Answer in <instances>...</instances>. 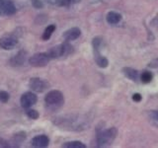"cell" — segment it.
Here are the masks:
<instances>
[{
	"label": "cell",
	"instance_id": "cell-23",
	"mask_svg": "<svg viewBox=\"0 0 158 148\" xmlns=\"http://www.w3.org/2000/svg\"><path fill=\"white\" fill-rule=\"evenodd\" d=\"M32 4H33V6L37 9H40L44 6V4L41 0H32Z\"/></svg>",
	"mask_w": 158,
	"mask_h": 148
},
{
	"label": "cell",
	"instance_id": "cell-14",
	"mask_svg": "<svg viewBox=\"0 0 158 148\" xmlns=\"http://www.w3.org/2000/svg\"><path fill=\"white\" fill-rule=\"evenodd\" d=\"M94 57H95V61L97 63V65L101 68H106L109 65V60L108 59L102 56L101 53H97V54H94Z\"/></svg>",
	"mask_w": 158,
	"mask_h": 148
},
{
	"label": "cell",
	"instance_id": "cell-3",
	"mask_svg": "<svg viewBox=\"0 0 158 148\" xmlns=\"http://www.w3.org/2000/svg\"><path fill=\"white\" fill-rule=\"evenodd\" d=\"M72 51H73L72 46L66 42V43H62L60 44H57L56 47H52V48L48 49L47 53L48 54L49 58L54 59V58H59L61 56H69Z\"/></svg>",
	"mask_w": 158,
	"mask_h": 148
},
{
	"label": "cell",
	"instance_id": "cell-21",
	"mask_svg": "<svg viewBox=\"0 0 158 148\" xmlns=\"http://www.w3.org/2000/svg\"><path fill=\"white\" fill-rule=\"evenodd\" d=\"M26 113L30 118H32V120H37V118H39V117H40L39 112L36 110H28L26 112Z\"/></svg>",
	"mask_w": 158,
	"mask_h": 148
},
{
	"label": "cell",
	"instance_id": "cell-27",
	"mask_svg": "<svg viewBox=\"0 0 158 148\" xmlns=\"http://www.w3.org/2000/svg\"><path fill=\"white\" fill-rule=\"evenodd\" d=\"M0 14H1V12H0Z\"/></svg>",
	"mask_w": 158,
	"mask_h": 148
},
{
	"label": "cell",
	"instance_id": "cell-6",
	"mask_svg": "<svg viewBox=\"0 0 158 148\" xmlns=\"http://www.w3.org/2000/svg\"><path fill=\"white\" fill-rule=\"evenodd\" d=\"M29 87L32 89L34 92H38V93H42L44 92L46 89L48 87V83L44 80L42 78L39 77H34L30 79L29 82Z\"/></svg>",
	"mask_w": 158,
	"mask_h": 148
},
{
	"label": "cell",
	"instance_id": "cell-15",
	"mask_svg": "<svg viewBox=\"0 0 158 148\" xmlns=\"http://www.w3.org/2000/svg\"><path fill=\"white\" fill-rule=\"evenodd\" d=\"M54 31H56V25H48V26L46 28V30H44L42 39L44 41H48V39L52 38Z\"/></svg>",
	"mask_w": 158,
	"mask_h": 148
},
{
	"label": "cell",
	"instance_id": "cell-19",
	"mask_svg": "<svg viewBox=\"0 0 158 148\" xmlns=\"http://www.w3.org/2000/svg\"><path fill=\"white\" fill-rule=\"evenodd\" d=\"M148 117H149V121L152 125L155 127H158V111H151L148 113Z\"/></svg>",
	"mask_w": 158,
	"mask_h": 148
},
{
	"label": "cell",
	"instance_id": "cell-9",
	"mask_svg": "<svg viewBox=\"0 0 158 148\" xmlns=\"http://www.w3.org/2000/svg\"><path fill=\"white\" fill-rule=\"evenodd\" d=\"M49 143V138L47 135H37L32 139V146L37 148H44L47 147Z\"/></svg>",
	"mask_w": 158,
	"mask_h": 148
},
{
	"label": "cell",
	"instance_id": "cell-24",
	"mask_svg": "<svg viewBox=\"0 0 158 148\" xmlns=\"http://www.w3.org/2000/svg\"><path fill=\"white\" fill-rule=\"evenodd\" d=\"M148 66H149L150 68H153V69H158V58L153 59L151 62H149Z\"/></svg>",
	"mask_w": 158,
	"mask_h": 148
},
{
	"label": "cell",
	"instance_id": "cell-20",
	"mask_svg": "<svg viewBox=\"0 0 158 148\" xmlns=\"http://www.w3.org/2000/svg\"><path fill=\"white\" fill-rule=\"evenodd\" d=\"M80 0H56V5L60 7H67L72 3H77Z\"/></svg>",
	"mask_w": 158,
	"mask_h": 148
},
{
	"label": "cell",
	"instance_id": "cell-26",
	"mask_svg": "<svg viewBox=\"0 0 158 148\" xmlns=\"http://www.w3.org/2000/svg\"><path fill=\"white\" fill-rule=\"evenodd\" d=\"M10 144H8V143L3 140V139H0V147H9Z\"/></svg>",
	"mask_w": 158,
	"mask_h": 148
},
{
	"label": "cell",
	"instance_id": "cell-7",
	"mask_svg": "<svg viewBox=\"0 0 158 148\" xmlns=\"http://www.w3.org/2000/svg\"><path fill=\"white\" fill-rule=\"evenodd\" d=\"M37 101H38V97L36 94L33 92H26L21 96L20 104H21V106L24 109H29L33 105H35V104L37 103Z\"/></svg>",
	"mask_w": 158,
	"mask_h": 148
},
{
	"label": "cell",
	"instance_id": "cell-16",
	"mask_svg": "<svg viewBox=\"0 0 158 148\" xmlns=\"http://www.w3.org/2000/svg\"><path fill=\"white\" fill-rule=\"evenodd\" d=\"M64 148H86V145L81 141H69L62 145Z\"/></svg>",
	"mask_w": 158,
	"mask_h": 148
},
{
	"label": "cell",
	"instance_id": "cell-4",
	"mask_svg": "<svg viewBox=\"0 0 158 148\" xmlns=\"http://www.w3.org/2000/svg\"><path fill=\"white\" fill-rule=\"evenodd\" d=\"M18 42V37L15 34H5L0 38V47L4 51H10L17 46Z\"/></svg>",
	"mask_w": 158,
	"mask_h": 148
},
{
	"label": "cell",
	"instance_id": "cell-25",
	"mask_svg": "<svg viewBox=\"0 0 158 148\" xmlns=\"http://www.w3.org/2000/svg\"><path fill=\"white\" fill-rule=\"evenodd\" d=\"M141 99H142V97H141V95L140 94H138V93H136V94H135V95L132 96V100L135 101V102H140L141 101Z\"/></svg>",
	"mask_w": 158,
	"mask_h": 148
},
{
	"label": "cell",
	"instance_id": "cell-10",
	"mask_svg": "<svg viewBox=\"0 0 158 148\" xmlns=\"http://www.w3.org/2000/svg\"><path fill=\"white\" fill-rule=\"evenodd\" d=\"M123 73L125 74V76L127 78H128L130 80L133 81V82H138L140 80V75H139V72L135 69H133L131 67H123L122 69Z\"/></svg>",
	"mask_w": 158,
	"mask_h": 148
},
{
	"label": "cell",
	"instance_id": "cell-5",
	"mask_svg": "<svg viewBox=\"0 0 158 148\" xmlns=\"http://www.w3.org/2000/svg\"><path fill=\"white\" fill-rule=\"evenodd\" d=\"M51 60L48 54L46 52H38L30 57L29 62L34 67H44L48 65V63Z\"/></svg>",
	"mask_w": 158,
	"mask_h": 148
},
{
	"label": "cell",
	"instance_id": "cell-2",
	"mask_svg": "<svg viewBox=\"0 0 158 148\" xmlns=\"http://www.w3.org/2000/svg\"><path fill=\"white\" fill-rule=\"evenodd\" d=\"M44 103H46V106L48 107V110L57 111L64 104L63 94L58 90L49 91L44 97Z\"/></svg>",
	"mask_w": 158,
	"mask_h": 148
},
{
	"label": "cell",
	"instance_id": "cell-12",
	"mask_svg": "<svg viewBox=\"0 0 158 148\" xmlns=\"http://www.w3.org/2000/svg\"><path fill=\"white\" fill-rule=\"evenodd\" d=\"M25 58H26V52L24 51H19L16 56H14L11 59H10V65L12 66H21L25 62Z\"/></svg>",
	"mask_w": 158,
	"mask_h": 148
},
{
	"label": "cell",
	"instance_id": "cell-13",
	"mask_svg": "<svg viewBox=\"0 0 158 148\" xmlns=\"http://www.w3.org/2000/svg\"><path fill=\"white\" fill-rule=\"evenodd\" d=\"M106 20L107 22L110 24V25H116L118 23L121 22L122 20V15L118 12H114V11H111L107 14V17H106Z\"/></svg>",
	"mask_w": 158,
	"mask_h": 148
},
{
	"label": "cell",
	"instance_id": "cell-22",
	"mask_svg": "<svg viewBox=\"0 0 158 148\" xmlns=\"http://www.w3.org/2000/svg\"><path fill=\"white\" fill-rule=\"evenodd\" d=\"M9 94L6 91H0V102L2 103H7L9 101Z\"/></svg>",
	"mask_w": 158,
	"mask_h": 148
},
{
	"label": "cell",
	"instance_id": "cell-18",
	"mask_svg": "<svg viewBox=\"0 0 158 148\" xmlns=\"http://www.w3.org/2000/svg\"><path fill=\"white\" fill-rule=\"evenodd\" d=\"M26 132L25 131H20L18 133H16V134H14L13 135V138H12V140L13 142L16 144V146L18 145V143H21L25 140V138H26Z\"/></svg>",
	"mask_w": 158,
	"mask_h": 148
},
{
	"label": "cell",
	"instance_id": "cell-8",
	"mask_svg": "<svg viewBox=\"0 0 158 148\" xmlns=\"http://www.w3.org/2000/svg\"><path fill=\"white\" fill-rule=\"evenodd\" d=\"M17 9L16 6L11 0H5V1L0 5V12L2 14L6 15V16H12L16 13Z\"/></svg>",
	"mask_w": 158,
	"mask_h": 148
},
{
	"label": "cell",
	"instance_id": "cell-11",
	"mask_svg": "<svg viewBox=\"0 0 158 148\" xmlns=\"http://www.w3.org/2000/svg\"><path fill=\"white\" fill-rule=\"evenodd\" d=\"M80 35H81L80 29L77 28V27H74V28L67 30L66 32H64L63 38L65 39V41L69 42V41H74V39H78L79 37H80Z\"/></svg>",
	"mask_w": 158,
	"mask_h": 148
},
{
	"label": "cell",
	"instance_id": "cell-1",
	"mask_svg": "<svg viewBox=\"0 0 158 148\" xmlns=\"http://www.w3.org/2000/svg\"><path fill=\"white\" fill-rule=\"evenodd\" d=\"M118 135V130L116 127H110V128H105V130H97V135H96V141H97V146L98 147H106L111 145L116 139Z\"/></svg>",
	"mask_w": 158,
	"mask_h": 148
},
{
	"label": "cell",
	"instance_id": "cell-17",
	"mask_svg": "<svg viewBox=\"0 0 158 148\" xmlns=\"http://www.w3.org/2000/svg\"><path fill=\"white\" fill-rule=\"evenodd\" d=\"M153 79V74L150 71H143L140 74V81L144 84H148L152 81Z\"/></svg>",
	"mask_w": 158,
	"mask_h": 148
}]
</instances>
